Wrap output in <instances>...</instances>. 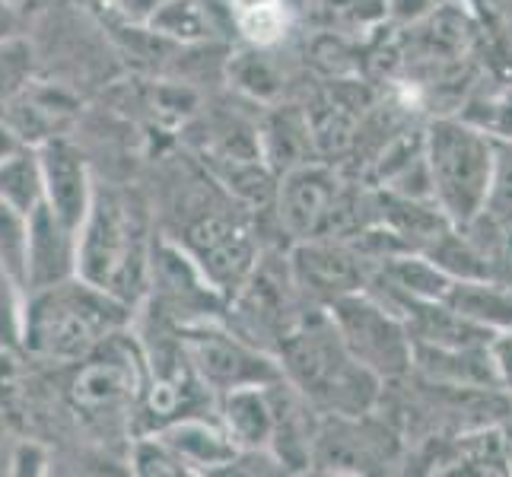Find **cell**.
<instances>
[{"instance_id": "cell-1", "label": "cell", "mask_w": 512, "mask_h": 477, "mask_svg": "<svg viewBox=\"0 0 512 477\" xmlns=\"http://www.w3.org/2000/svg\"><path fill=\"white\" fill-rule=\"evenodd\" d=\"M121 322V303L83 277L35 290L26 306L23 344L48 360H80Z\"/></svg>"}, {"instance_id": "cell-2", "label": "cell", "mask_w": 512, "mask_h": 477, "mask_svg": "<svg viewBox=\"0 0 512 477\" xmlns=\"http://www.w3.org/2000/svg\"><path fill=\"white\" fill-rule=\"evenodd\" d=\"M140 271L137 226L125 204L109 194H93V207L77 233V277L115 299H125Z\"/></svg>"}, {"instance_id": "cell-3", "label": "cell", "mask_w": 512, "mask_h": 477, "mask_svg": "<svg viewBox=\"0 0 512 477\" xmlns=\"http://www.w3.org/2000/svg\"><path fill=\"white\" fill-rule=\"evenodd\" d=\"M433 179L446 207L458 217H471L490 191L487 144L465 128L443 125L433 131Z\"/></svg>"}, {"instance_id": "cell-4", "label": "cell", "mask_w": 512, "mask_h": 477, "mask_svg": "<svg viewBox=\"0 0 512 477\" xmlns=\"http://www.w3.org/2000/svg\"><path fill=\"white\" fill-rule=\"evenodd\" d=\"M39 169H42V194L48 207L77 236L93 207L90 172H86L83 156L74 147H67L64 140H45L39 147Z\"/></svg>"}, {"instance_id": "cell-5", "label": "cell", "mask_w": 512, "mask_h": 477, "mask_svg": "<svg viewBox=\"0 0 512 477\" xmlns=\"http://www.w3.org/2000/svg\"><path fill=\"white\" fill-rule=\"evenodd\" d=\"M77 274V236L55 217L42 198L29 214V249H26V287L45 290Z\"/></svg>"}, {"instance_id": "cell-6", "label": "cell", "mask_w": 512, "mask_h": 477, "mask_svg": "<svg viewBox=\"0 0 512 477\" xmlns=\"http://www.w3.org/2000/svg\"><path fill=\"white\" fill-rule=\"evenodd\" d=\"M128 363L131 360H121V357H105V360L86 363L74 379L77 408L112 411L115 404L128 401L137 385L134 366H128Z\"/></svg>"}, {"instance_id": "cell-7", "label": "cell", "mask_w": 512, "mask_h": 477, "mask_svg": "<svg viewBox=\"0 0 512 477\" xmlns=\"http://www.w3.org/2000/svg\"><path fill=\"white\" fill-rule=\"evenodd\" d=\"M198 258L204 261V268L214 274L217 280L239 277V271L249 261V242L242 239L239 229L220 220H207L191 233Z\"/></svg>"}, {"instance_id": "cell-8", "label": "cell", "mask_w": 512, "mask_h": 477, "mask_svg": "<svg viewBox=\"0 0 512 477\" xmlns=\"http://www.w3.org/2000/svg\"><path fill=\"white\" fill-rule=\"evenodd\" d=\"M334 207V188L331 179L322 172H299L290 179L287 188V220L299 229V233H315L322 223L331 220Z\"/></svg>"}, {"instance_id": "cell-9", "label": "cell", "mask_w": 512, "mask_h": 477, "mask_svg": "<svg viewBox=\"0 0 512 477\" xmlns=\"http://www.w3.org/2000/svg\"><path fill=\"white\" fill-rule=\"evenodd\" d=\"M0 198L13 204L16 210H23L29 217L35 204H39L42 194V169H39V156H23V153H10L0 159Z\"/></svg>"}, {"instance_id": "cell-10", "label": "cell", "mask_w": 512, "mask_h": 477, "mask_svg": "<svg viewBox=\"0 0 512 477\" xmlns=\"http://www.w3.org/2000/svg\"><path fill=\"white\" fill-rule=\"evenodd\" d=\"M233 16L239 29L258 45H271L287 26L284 0H233Z\"/></svg>"}, {"instance_id": "cell-11", "label": "cell", "mask_w": 512, "mask_h": 477, "mask_svg": "<svg viewBox=\"0 0 512 477\" xmlns=\"http://www.w3.org/2000/svg\"><path fill=\"white\" fill-rule=\"evenodd\" d=\"M26 249H29V217L0 198V261L10 274L26 284Z\"/></svg>"}, {"instance_id": "cell-12", "label": "cell", "mask_w": 512, "mask_h": 477, "mask_svg": "<svg viewBox=\"0 0 512 477\" xmlns=\"http://www.w3.org/2000/svg\"><path fill=\"white\" fill-rule=\"evenodd\" d=\"M166 443L175 452H182V455L194 458V462H204V465L223 462V458L229 455V446L214 430H207L204 423H179V427H172L166 433Z\"/></svg>"}, {"instance_id": "cell-13", "label": "cell", "mask_w": 512, "mask_h": 477, "mask_svg": "<svg viewBox=\"0 0 512 477\" xmlns=\"http://www.w3.org/2000/svg\"><path fill=\"white\" fill-rule=\"evenodd\" d=\"M26 306L20 299V280L0 261V350H13L23 344Z\"/></svg>"}, {"instance_id": "cell-14", "label": "cell", "mask_w": 512, "mask_h": 477, "mask_svg": "<svg viewBox=\"0 0 512 477\" xmlns=\"http://www.w3.org/2000/svg\"><path fill=\"white\" fill-rule=\"evenodd\" d=\"M150 26L163 35H175V39H201L207 32V23H204V13L198 10V4H191V0H172L166 4L160 13H153Z\"/></svg>"}, {"instance_id": "cell-15", "label": "cell", "mask_w": 512, "mask_h": 477, "mask_svg": "<svg viewBox=\"0 0 512 477\" xmlns=\"http://www.w3.org/2000/svg\"><path fill=\"white\" fill-rule=\"evenodd\" d=\"M229 423H233V430L255 443L258 436H264L268 430V417H264L261 404H258V395L249 392V388H242L233 398H229Z\"/></svg>"}, {"instance_id": "cell-16", "label": "cell", "mask_w": 512, "mask_h": 477, "mask_svg": "<svg viewBox=\"0 0 512 477\" xmlns=\"http://www.w3.org/2000/svg\"><path fill=\"white\" fill-rule=\"evenodd\" d=\"M490 204L500 217L512 220V156L503 159V169L497 175V188L490 194Z\"/></svg>"}, {"instance_id": "cell-17", "label": "cell", "mask_w": 512, "mask_h": 477, "mask_svg": "<svg viewBox=\"0 0 512 477\" xmlns=\"http://www.w3.org/2000/svg\"><path fill=\"white\" fill-rule=\"evenodd\" d=\"M45 452L35 443H23L13 458V474H45Z\"/></svg>"}, {"instance_id": "cell-18", "label": "cell", "mask_w": 512, "mask_h": 477, "mask_svg": "<svg viewBox=\"0 0 512 477\" xmlns=\"http://www.w3.org/2000/svg\"><path fill=\"white\" fill-rule=\"evenodd\" d=\"M13 153V137H10V131L0 125V159L4 156H10Z\"/></svg>"}, {"instance_id": "cell-19", "label": "cell", "mask_w": 512, "mask_h": 477, "mask_svg": "<svg viewBox=\"0 0 512 477\" xmlns=\"http://www.w3.org/2000/svg\"><path fill=\"white\" fill-rule=\"evenodd\" d=\"M4 23H7V7L0 4V26H4Z\"/></svg>"}]
</instances>
